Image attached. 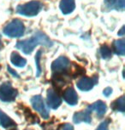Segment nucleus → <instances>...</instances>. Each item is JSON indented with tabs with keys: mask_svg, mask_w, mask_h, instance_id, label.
Wrapping results in <instances>:
<instances>
[{
	"mask_svg": "<svg viewBox=\"0 0 125 130\" xmlns=\"http://www.w3.org/2000/svg\"><path fill=\"white\" fill-rule=\"evenodd\" d=\"M39 44L46 46V47H51L53 45V43L45 33L37 31L30 38L27 39V40L17 42L16 48L22 51L24 54L28 55V54L33 52L36 46Z\"/></svg>",
	"mask_w": 125,
	"mask_h": 130,
	"instance_id": "f257e3e1",
	"label": "nucleus"
},
{
	"mask_svg": "<svg viewBox=\"0 0 125 130\" xmlns=\"http://www.w3.org/2000/svg\"><path fill=\"white\" fill-rule=\"evenodd\" d=\"M43 8V4L40 1H30L24 4H20L16 8V13L21 15L32 17L35 16L40 13Z\"/></svg>",
	"mask_w": 125,
	"mask_h": 130,
	"instance_id": "f03ea898",
	"label": "nucleus"
},
{
	"mask_svg": "<svg viewBox=\"0 0 125 130\" xmlns=\"http://www.w3.org/2000/svg\"><path fill=\"white\" fill-rule=\"evenodd\" d=\"M24 31L25 26L22 21L18 19H14L4 26L3 32L9 38H20L24 34Z\"/></svg>",
	"mask_w": 125,
	"mask_h": 130,
	"instance_id": "7ed1b4c3",
	"label": "nucleus"
},
{
	"mask_svg": "<svg viewBox=\"0 0 125 130\" xmlns=\"http://www.w3.org/2000/svg\"><path fill=\"white\" fill-rule=\"evenodd\" d=\"M70 67V62L65 56H60L51 64V70L55 75L66 74Z\"/></svg>",
	"mask_w": 125,
	"mask_h": 130,
	"instance_id": "20e7f679",
	"label": "nucleus"
},
{
	"mask_svg": "<svg viewBox=\"0 0 125 130\" xmlns=\"http://www.w3.org/2000/svg\"><path fill=\"white\" fill-rule=\"evenodd\" d=\"M17 96V90L12 87L9 82L2 83L0 86V100L4 102H10Z\"/></svg>",
	"mask_w": 125,
	"mask_h": 130,
	"instance_id": "39448f33",
	"label": "nucleus"
},
{
	"mask_svg": "<svg viewBox=\"0 0 125 130\" xmlns=\"http://www.w3.org/2000/svg\"><path fill=\"white\" fill-rule=\"evenodd\" d=\"M31 104L33 105V109L36 110V111L41 115V117H42L44 119L48 118L49 111H48L47 108L46 107L45 102H44L42 96H40V95H35V96L32 97Z\"/></svg>",
	"mask_w": 125,
	"mask_h": 130,
	"instance_id": "423d86ee",
	"label": "nucleus"
},
{
	"mask_svg": "<svg viewBox=\"0 0 125 130\" xmlns=\"http://www.w3.org/2000/svg\"><path fill=\"white\" fill-rule=\"evenodd\" d=\"M97 83V77L91 78L84 77L78 81L76 83L77 88L82 91H89L91 90L94 86Z\"/></svg>",
	"mask_w": 125,
	"mask_h": 130,
	"instance_id": "0eeeda50",
	"label": "nucleus"
},
{
	"mask_svg": "<svg viewBox=\"0 0 125 130\" xmlns=\"http://www.w3.org/2000/svg\"><path fill=\"white\" fill-rule=\"evenodd\" d=\"M62 103L61 98L58 93L54 91L52 89L47 90V104L52 109H58Z\"/></svg>",
	"mask_w": 125,
	"mask_h": 130,
	"instance_id": "6e6552de",
	"label": "nucleus"
},
{
	"mask_svg": "<svg viewBox=\"0 0 125 130\" xmlns=\"http://www.w3.org/2000/svg\"><path fill=\"white\" fill-rule=\"evenodd\" d=\"M63 100L70 105H75L78 103V95L72 87L67 88L63 93Z\"/></svg>",
	"mask_w": 125,
	"mask_h": 130,
	"instance_id": "1a4fd4ad",
	"label": "nucleus"
},
{
	"mask_svg": "<svg viewBox=\"0 0 125 130\" xmlns=\"http://www.w3.org/2000/svg\"><path fill=\"white\" fill-rule=\"evenodd\" d=\"M106 105L101 100H98L97 102H95L88 106V110L96 112L98 117H99V118H101L105 115V113L106 112Z\"/></svg>",
	"mask_w": 125,
	"mask_h": 130,
	"instance_id": "9d476101",
	"label": "nucleus"
},
{
	"mask_svg": "<svg viewBox=\"0 0 125 130\" xmlns=\"http://www.w3.org/2000/svg\"><path fill=\"white\" fill-rule=\"evenodd\" d=\"M73 121L75 123H80V122H87V123H90L92 121V117L90 115V112L88 111H79L75 113L74 117H73Z\"/></svg>",
	"mask_w": 125,
	"mask_h": 130,
	"instance_id": "9b49d317",
	"label": "nucleus"
},
{
	"mask_svg": "<svg viewBox=\"0 0 125 130\" xmlns=\"http://www.w3.org/2000/svg\"><path fill=\"white\" fill-rule=\"evenodd\" d=\"M59 7L63 14H70L75 9V0H61Z\"/></svg>",
	"mask_w": 125,
	"mask_h": 130,
	"instance_id": "f8f14e48",
	"label": "nucleus"
},
{
	"mask_svg": "<svg viewBox=\"0 0 125 130\" xmlns=\"http://www.w3.org/2000/svg\"><path fill=\"white\" fill-rule=\"evenodd\" d=\"M105 5L110 10H123L124 0H105Z\"/></svg>",
	"mask_w": 125,
	"mask_h": 130,
	"instance_id": "ddd939ff",
	"label": "nucleus"
},
{
	"mask_svg": "<svg viewBox=\"0 0 125 130\" xmlns=\"http://www.w3.org/2000/svg\"><path fill=\"white\" fill-rule=\"evenodd\" d=\"M0 125L4 128H8V127H16V124L10 117H9L7 115L0 110Z\"/></svg>",
	"mask_w": 125,
	"mask_h": 130,
	"instance_id": "4468645a",
	"label": "nucleus"
},
{
	"mask_svg": "<svg viewBox=\"0 0 125 130\" xmlns=\"http://www.w3.org/2000/svg\"><path fill=\"white\" fill-rule=\"evenodd\" d=\"M10 61L14 66L18 67H23L27 64V60L16 52H12L10 55Z\"/></svg>",
	"mask_w": 125,
	"mask_h": 130,
	"instance_id": "2eb2a0df",
	"label": "nucleus"
},
{
	"mask_svg": "<svg viewBox=\"0 0 125 130\" xmlns=\"http://www.w3.org/2000/svg\"><path fill=\"white\" fill-rule=\"evenodd\" d=\"M113 48L115 53L120 55H124L125 54V40L124 39H118L115 41L113 43Z\"/></svg>",
	"mask_w": 125,
	"mask_h": 130,
	"instance_id": "dca6fc26",
	"label": "nucleus"
},
{
	"mask_svg": "<svg viewBox=\"0 0 125 130\" xmlns=\"http://www.w3.org/2000/svg\"><path fill=\"white\" fill-rule=\"evenodd\" d=\"M124 102H125L124 96H122V97L118 98V99L116 100L113 103H112V105H111L112 109L115 110V111H117L124 112V111H125Z\"/></svg>",
	"mask_w": 125,
	"mask_h": 130,
	"instance_id": "f3484780",
	"label": "nucleus"
},
{
	"mask_svg": "<svg viewBox=\"0 0 125 130\" xmlns=\"http://www.w3.org/2000/svg\"><path fill=\"white\" fill-rule=\"evenodd\" d=\"M100 54H101V56L103 59L106 60V59H109L111 57V50L107 45H103L101 48H100Z\"/></svg>",
	"mask_w": 125,
	"mask_h": 130,
	"instance_id": "a211bd4d",
	"label": "nucleus"
},
{
	"mask_svg": "<svg viewBox=\"0 0 125 130\" xmlns=\"http://www.w3.org/2000/svg\"><path fill=\"white\" fill-rule=\"evenodd\" d=\"M40 57H41V50H39L35 56V61H36V67H37V77L40 75L41 69H40Z\"/></svg>",
	"mask_w": 125,
	"mask_h": 130,
	"instance_id": "6ab92c4d",
	"label": "nucleus"
},
{
	"mask_svg": "<svg viewBox=\"0 0 125 130\" xmlns=\"http://www.w3.org/2000/svg\"><path fill=\"white\" fill-rule=\"evenodd\" d=\"M108 125H109V120H105L103 122H101L99 127H97L96 130H108Z\"/></svg>",
	"mask_w": 125,
	"mask_h": 130,
	"instance_id": "aec40b11",
	"label": "nucleus"
},
{
	"mask_svg": "<svg viewBox=\"0 0 125 130\" xmlns=\"http://www.w3.org/2000/svg\"><path fill=\"white\" fill-rule=\"evenodd\" d=\"M62 130H74V127H73L72 125H70L69 123H66V124L63 125Z\"/></svg>",
	"mask_w": 125,
	"mask_h": 130,
	"instance_id": "412c9836",
	"label": "nucleus"
},
{
	"mask_svg": "<svg viewBox=\"0 0 125 130\" xmlns=\"http://www.w3.org/2000/svg\"><path fill=\"white\" fill-rule=\"evenodd\" d=\"M103 93H104V95H105L106 97H108L109 95L112 93V89H111V88H106V89H104Z\"/></svg>",
	"mask_w": 125,
	"mask_h": 130,
	"instance_id": "4be33fe9",
	"label": "nucleus"
},
{
	"mask_svg": "<svg viewBox=\"0 0 125 130\" xmlns=\"http://www.w3.org/2000/svg\"><path fill=\"white\" fill-rule=\"evenodd\" d=\"M7 69H8V71L9 72L11 73V75H13L14 77H19V75L17 74V72H15V71L12 69V68H10V67H8V68H7Z\"/></svg>",
	"mask_w": 125,
	"mask_h": 130,
	"instance_id": "5701e85b",
	"label": "nucleus"
},
{
	"mask_svg": "<svg viewBox=\"0 0 125 130\" xmlns=\"http://www.w3.org/2000/svg\"><path fill=\"white\" fill-rule=\"evenodd\" d=\"M123 31H124V26H122L121 30H120V31H118V35H119V36H122V35L124 34Z\"/></svg>",
	"mask_w": 125,
	"mask_h": 130,
	"instance_id": "b1692460",
	"label": "nucleus"
},
{
	"mask_svg": "<svg viewBox=\"0 0 125 130\" xmlns=\"http://www.w3.org/2000/svg\"><path fill=\"white\" fill-rule=\"evenodd\" d=\"M2 47H3V43H2V41H1V39H0V48Z\"/></svg>",
	"mask_w": 125,
	"mask_h": 130,
	"instance_id": "393cba45",
	"label": "nucleus"
},
{
	"mask_svg": "<svg viewBox=\"0 0 125 130\" xmlns=\"http://www.w3.org/2000/svg\"><path fill=\"white\" fill-rule=\"evenodd\" d=\"M12 130H16V129H12Z\"/></svg>",
	"mask_w": 125,
	"mask_h": 130,
	"instance_id": "a878e982",
	"label": "nucleus"
},
{
	"mask_svg": "<svg viewBox=\"0 0 125 130\" xmlns=\"http://www.w3.org/2000/svg\"><path fill=\"white\" fill-rule=\"evenodd\" d=\"M29 130H30V129H29Z\"/></svg>",
	"mask_w": 125,
	"mask_h": 130,
	"instance_id": "bb28decb",
	"label": "nucleus"
}]
</instances>
